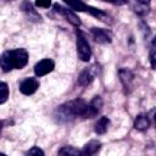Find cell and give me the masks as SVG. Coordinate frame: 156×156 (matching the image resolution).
Wrapping results in <instances>:
<instances>
[{
    "label": "cell",
    "instance_id": "cell-5",
    "mask_svg": "<svg viewBox=\"0 0 156 156\" xmlns=\"http://www.w3.org/2000/svg\"><path fill=\"white\" fill-rule=\"evenodd\" d=\"M55 67V63L51 58H43L34 66V73L37 77H43L48 73H50Z\"/></svg>",
    "mask_w": 156,
    "mask_h": 156
},
{
    "label": "cell",
    "instance_id": "cell-9",
    "mask_svg": "<svg viewBox=\"0 0 156 156\" xmlns=\"http://www.w3.org/2000/svg\"><path fill=\"white\" fill-rule=\"evenodd\" d=\"M91 35L94 40L99 44H107L111 43V34L102 28H91Z\"/></svg>",
    "mask_w": 156,
    "mask_h": 156
},
{
    "label": "cell",
    "instance_id": "cell-19",
    "mask_svg": "<svg viewBox=\"0 0 156 156\" xmlns=\"http://www.w3.org/2000/svg\"><path fill=\"white\" fill-rule=\"evenodd\" d=\"M9 98V88L5 82L0 83V104H4Z\"/></svg>",
    "mask_w": 156,
    "mask_h": 156
},
{
    "label": "cell",
    "instance_id": "cell-12",
    "mask_svg": "<svg viewBox=\"0 0 156 156\" xmlns=\"http://www.w3.org/2000/svg\"><path fill=\"white\" fill-rule=\"evenodd\" d=\"M100 143L99 141H96V140H91V141H89L85 146H84V149L80 151V154H79V156H91V155H94L95 152H98L99 150H100Z\"/></svg>",
    "mask_w": 156,
    "mask_h": 156
},
{
    "label": "cell",
    "instance_id": "cell-20",
    "mask_svg": "<svg viewBox=\"0 0 156 156\" xmlns=\"http://www.w3.org/2000/svg\"><path fill=\"white\" fill-rule=\"evenodd\" d=\"M27 156H45V155H44V151L40 147L33 146L27 151Z\"/></svg>",
    "mask_w": 156,
    "mask_h": 156
},
{
    "label": "cell",
    "instance_id": "cell-8",
    "mask_svg": "<svg viewBox=\"0 0 156 156\" xmlns=\"http://www.w3.org/2000/svg\"><path fill=\"white\" fill-rule=\"evenodd\" d=\"M39 88V82L35 78H26L20 84V91L24 95H32Z\"/></svg>",
    "mask_w": 156,
    "mask_h": 156
},
{
    "label": "cell",
    "instance_id": "cell-22",
    "mask_svg": "<svg viewBox=\"0 0 156 156\" xmlns=\"http://www.w3.org/2000/svg\"><path fill=\"white\" fill-rule=\"evenodd\" d=\"M35 5L37 6H39V7H50L51 6V1H37L35 2Z\"/></svg>",
    "mask_w": 156,
    "mask_h": 156
},
{
    "label": "cell",
    "instance_id": "cell-6",
    "mask_svg": "<svg viewBox=\"0 0 156 156\" xmlns=\"http://www.w3.org/2000/svg\"><path fill=\"white\" fill-rule=\"evenodd\" d=\"M101 107H102V99L100 96H94V99L88 104L83 118H93V117H95L101 111Z\"/></svg>",
    "mask_w": 156,
    "mask_h": 156
},
{
    "label": "cell",
    "instance_id": "cell-1",
    "mask_svg": "<svg viewBox=\"0 0 156 156\" xmlns=\"http://www.w3.org/2000/svg\"><path fill=\"white\" fill-rule=\"evenodd\" d=\"M87 106H88V104L82 99L71 100V101L65 102L63 105L57 107V110L55 112V117L58 122H71L78 117L83 118Z\"/></svg>",
    "mask_w": 156,
    "mask_h": 156
},
{
    "label": "cell",
    "instance_id": "cell-16",
    "mask_svg": "<svg viewBox=\"0 0 156 156\" xmlns=\"http://www.w3.org/2000/svg\"><path fill=\"white\" fill-rule=\"evenodd\" d=\"M22 10H23L24 12H27V13H28V16H29V18H30V20H34V21L40 20V16H39V15L37 13V11L33 9V6H32V4H30V2H28V1L23 2V4H22Z\"/></svg>",
    "mask_w": 156,
    "mask_h": 156
},
{
    "label": "cell",
    "instance_id": "cell-14",
    "mask_svg": "<svg viewBox=\"0 0 156 156\" xmlns=\"http://www.w3.org/2000/svg\"><path fill=\"white\" fill-rule=\"evenodd\" d=\"M110 126V119L107 117H100L98 122L95 123V133L98 134H104L108 129Z\"/></svg>",
    "mask_w": 156,
    "mask_h": 156
},
{
    "label": "cell",
    "instance_id": "cell-7",
    "mask_svg": "<svg viewBox=\"0 0 156 156\" xmlns=\"http://www.w3.org/2000/svg\"><path fill=\"white\" fill-rule=\"evenodd\" d=\"M54 9H55V11H56L57 13H61L71 24H73V26H76V27H79V26H80V20L78 18V16H77L72 10L65 9V7H62L61 5H58V4H54Z\"/></svg>",
    "mask_w": 156,
    "mask_h": 156
},
{
    "label": "cell",
    "instance_id": "cell-23",
    "mask_svg": "<svg viewBox=\"0 0 156 156\" xmlns=\"http://www.w3.org/2000/svg\"><path fill=\"white\" fill-rule=\"evenodd\" d=\"M150 115L152 116V119H154V121L156 122V108H154V110L151 111V113H150Z\"/></svg>",
    "mask_w": 156,
    "mask_h": 156
},
{
    "label": "cell",
    "instance_id": "cell-10",
    "mask_svg": "<svg viewBox=\"0 0 156 156\" xmlns=\"http://www.w3.org/2000/svg\"><path fill=\"white\" fill-rule=\"evenodd\" d=\"M119 78H121V82L123 84V87L127 89H130L132 87V82L134 79V74L132 71H129L128 68H121L119 69Z\"/></svg>",
    "mask_w": 156,
    "mask_h": 156
},
{
    "label": "cell",
    "instance_id": "cell-17",
    "mask_svg": "<svg viewBox=\"0 0 156 156\" xmlns=\"http://www.w3.org/2000/svg\"><path fill=\"white\" fill-rule=\"evenodd\" d=\"M80 151L73 146H63L62 149H60L57 156H79Z\"/></svg>",
    "mask_w": 156,
    "mask_h": 156
},
{
    "label": "cell",
    "instance_id": "cell-4",
    "mask_svg": "<svg viewBox=\"0 0 156 156\" xmlns=\"http://www.w3.org/2000/svg\"><path fill=\"white\" fill-rule=\"evenodd\" d=\"M98 71H99V67H98L96 65H93V66L85 68V69L79 74V77H78V84L82 85V87L89 85V84L94 80L95 76L98 74Z\"/></svg>",
    "mask_w": 156,
    "mask_h": 156
},
{
    "label": "cell",
    "instance_id": "cell-2",
    "mask_svg": "<svg viewBox=\"0 0 156 156\" xmlns=\"http://www.w3.org/2000/svg\"><path fill=\"white\" fill-rule=\"evenodd\" d=\"M28 62V52L24 49H15L5 51L0 57V66L4 72H9L13 68L21 69Z\"/></svg>",
    "mask_w": 156,
    "mask_h": 156
},
{
    "label": "cell",
    "instance_id": "cell-24",
    "mask_svg": "<svg viewBox=\"0 0 156 156\" xmlns=\"http://www.w3.org/2000/svg\"><path fill=\"white\" fill-rule=\"evenodd\" d=\"M152 50H156V37H155V39L152 40V48H151Z\"/></svg>",
    "mask_w": 156,
    "mask_h": 156
},
{
    "label": "cell",
    "instance_id": "cell-13",
    "mask_svg": "<svg viewBox=\"0 0 156 156\" xmlns=\"http://www.w3.org/2000/svg\"><path fill=\"white\" fill-rule=\"evenodd\" d=\"M88 12H90L94 17H96L98 20H101L102 22H106V23H111V17L106 13V12H104V11H101V10H99V9H95V7H91V6H89L88 5V10H87Z\"/></svg>",
    "mask_w": 156,
    "mask_h": 156
},
{
    "label": "cell",
    "instance_id": "cell-15",
    "mask_svg": "<svg viewBox=\"0 0 156 156\" xmlns=\"http://www.w3.org/2000/svg\"><path fill=\"white\" fill-rule=\"evenodd\" d=\"M133 10L138 15H141V16L146 15L149 12V2L147 1H143V0H138V1L133 2Z\"/></svg>",
    "mask_w": 156,
    "mask_h": 156
},
{
    "label": "cell",
    "instance_id": "cell-18",
    "mask_svg": "<svg viewBox=\"0 0 156 156\" xmlns=\"http://www.w3.org/2000/svg\"><path fill=\"white\" fill-rule=\"evenodd\" d=\"M65 2H66L69 7H72L73 10H76V11H87V10H88V5L84 4L83 1H79V0H76V1L65 0Z\"/></svg>",
    "mask_w": 156,
    "mask_h": 156
},
{
    "label": "cell",
    "instance_id": "cell-25",
    "mask_svg": "<svg viewBox=\"0 0 156 156\" xmlns=\"http://www.w3.org/2000/svg\"><path fill=\"white\" fill-rule=\"evenodd\" d=\"M0 156H6V155L5 154H0Z\"/></svg>",
    "mask_w": 156,
    "mask_h": 156
},
{
    "label": "cell",
    "instance_id": "cell-21",
    "mask_svg": "<svg viewBox=\"0 0 156 156\" xmlns=\"http://www.w3.org/2000/svg\"><path fill=\"white\" fill-rule=\"evenodd\" d=\"M150 63H151V67L156 69V50H152V49L150 51Z\"/></svg>",
    "mask_w": 156,
    "mask_h": 156
},
{
    "label": "cell",
    "instance_id": "cell-11",
    "mask_svg": "<svg viewBox=\"0 0 156 156\" xmlns=\"http://www.w3.org/2000/svg\"><path fill=\"white\" fill-rule=\"evenodd\" d=\"M150 126V116L149 115H144L140 113L136 116L135 121H134V128L138 130H146Z\"/></svg>",
    "mask_w": 156,
    "mask_h": 156
},
{
    "label": "cell",
    "instance_id": "cell-3",
    "mask_svg": "<svg viewBox=\"0 0 156 156\" xmlns=\"http://www.w3.org/2000/svg\"><path fill=\"white\" fill-rule=\"evenodd\" d=\"M76 35H77V52H78V57L87 62L90 60L91 57V49H90V45L84 35V33L82 30H77L76 32Z\"/></svg>",
    "mask_w": 156,
    "mask_h": 156
}]
</instances>
